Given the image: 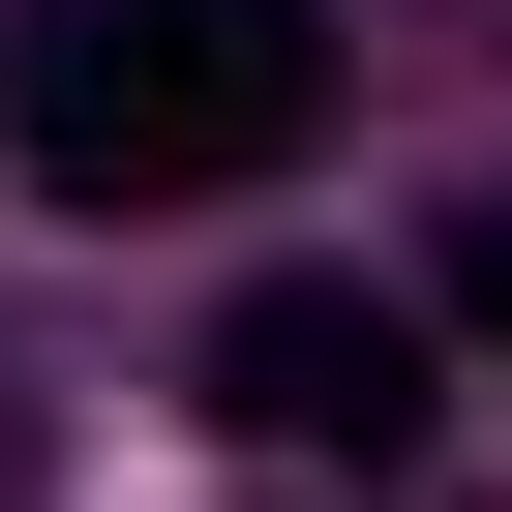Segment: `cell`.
<instances>
[{
	"instance_id": "cell-3",
	"label": "cell",
	"mask_w": 512,
	"mask_h": 512,
	"mask_svg": "<svg viewBox=\"0 0 512 512\" xmlns=\"http://www.w3.org/2000/svg\"><path fill=\"white\" fill-rule=\"evenodd\" d=\"M422 332H452V362H512V181L452 211V272H422Z\"/></svg>"
},
{
	"instance_id": "cell-4",
	"label": "cell",
	"mask_w": 512,
	"mask_h": 512,
	"mask_svg": "<svg viewBox=\"0 0 512 512\" xmlns=\"http://www.w3.org/2000/svg\"><path fill=\"white\" fill-rule=\"evenodd\" d=\"M0 512H31V362H0Z\"/></svg>"
},
{
	"instance_id": "cell-2",
	"label": "cell",
	"mask_w": 512,
	"mask_h": 512,
	"mask_svg": "<svg viewBox=\"0 0 512 512\" xmlns=\"http://www.w3.org/2000/svg\"><path fill=\"white\" fill-rule=\"evenodd\" d=\"M181 392H211V452H272V482H362V512H392L422 422H452V332H422L392 272H241Z\"/></svg>"
},
{
	"instance_id": "cell-1",
	"label": "cell",
	"mask_w": 512,
	"mask_h": 512,
	"mask_svg": "<svg viewBox=\"0 0 512 512\" xmlns=\"http://www.w3.org/2000/svg\"><path fill=\"white\" fill-rule=\"evenodd\" d=\"M332 151V0H0V181L31 211H211Z\"/></svg>"
}]
</instances>
